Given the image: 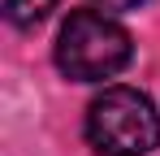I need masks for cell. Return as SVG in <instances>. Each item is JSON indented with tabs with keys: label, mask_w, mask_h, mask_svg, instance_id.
<instances>
[{
	"label": "cell",
	"mask_w": 160,
	"mask_h": 156,
	"mask_svg": "<svg viewBox=\"0 0 160 156\" xmlns=\"http://www.w3.org/2000/svg\"><path fill=\"white\" fill-rule=\"evenodd\" d=\"M87 143L100 156H147L160 148V113L138 87H104L87 108Z\"/></svg>",
	"instance_id": "obj_2"
},
{
	"label": "cell",
	"mask_w": 160,
	"mask_h": 156,
	"mask_svg": "<svg viewBox=\"0 0 160 156\" xmlns=\"http://www.w3.org/2000/svg\"><path fill=\"white\" fill-rule=\"evenodd\" d=\"M52 9H56V0H4V18H9V26H18V30L39 26Z\"/></svg>",
	"instance_id": "obj_3"
},
{
	"label": "cell",
	"mask_w": 160,
	"mask_h": 156,
	"mask_svg": "<svg viewBox=\"0 0 160 156\" xmlns=\"http://www.w3.org/2000/svg\"><path fill=\"white\" fill-rule=\"evenodd\" d=\"M134 56L130 30L108 18L104 9H78L69 13L56 35V70L69 82H104L121 74Z\"/></svg>",
	"instance_id": "obj_1"
},
{
	"label": "cell",
	"mask_w": 160,
	"mask_h": 156,
	"mask_svg": "<svg viewBox=\"0 0 160 156\" xmlns=\"http://www.w3.org/2000/svg\"><path fill=\"white\" fill-rule=\"evenodd\" d=\"M95 9H104V13H121V9H138V4H147V0H91Z\"/></svg>",
	"instance_id": "obj_4"
}]
</instances>
